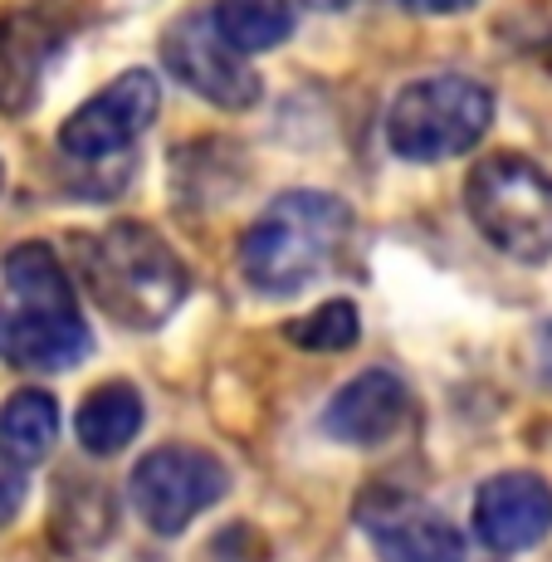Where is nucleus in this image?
<instances>
[{"label": "nucleus", "instance_id": "nucleus-1", "mask_svg": "<svg viewBox=\"0 0 552 562\" xmlns=\"http://www.w3.org/2000/svg\"><path fill=\"white\" fill-rule=\"evenodd\" d=\"M0 358L30 372H59L89 352V323L79 313L64 265L40 240H25L0 265Z\"/></svg>", "mask_w": 552, "mask_h": 562}, {"label": "nucleus", "instance_id": "nucleus-2", "mask_svg": "<svg viewBox=\"0 0 552 562\" xmlns=\"http://www.w3.org/2000/svg\"><path fill=\"white\" fill-rule=\"evenodd\" d=\"M79 259L93 304L127 328H157L187 299V265L143 221H117L93 240H79Z\"/></svg>", "mask_w": 552, "mask_h": 562}, {"label": "nucleus", "instance_id": "nucleus-3", "mask_svg": "<svg viewBox=\"0 0 552 562\" xmlns=\"http://www.w3.org/2000/svg\"><path fill=\"white\" fill-rule=\"evenodd\" d=\"M352 235V211L328 191H289L245 231L240 269L259 294H298L338 259Z\"/></svg>", "mask_w": 552, "mask_h": 562}, {"label": "nucleus", "instance_id": "nucleus-4", "mask_svg": "<svg viewBox=\"0 0 552 562\" xmlns=\"http://www.w3.org/2000/svg\"><path fill=\"white\" fill-rule=\"evenodd\" d=\"M464 205L480 235L518 265H543L552 255V177L533 157L489 153L464 181Z\"/></svg>", "mask_w": 552, "mask_h": 562}, {"label": "nucleus", "instance_id": "nucleus-5", "mask_svg": "<svg viewBox=\"0 0 552 562\" xmlns=\"http://www.w3.org/2000/svg\"><path fill=\"white\" fill-rule=\"evenodd\" d=\"M494 93L464 74H436L416 79L396 93L386 113V143L406 161H446L460 157L489 133Z\"/></svg>", "mask_w": 552, "mask_h": 562}, {"label": "nucleus", "instance_id": "nucleus-6", "mask_svg": "<svg viewBox=\"0 0 552 562\" xmlns=\"http://www.w3.org/2000/svg\"><path fill=\"white\" fill-rule=\"evenodd\" d=\"M225 490H230L225 464L191 446L151 450L147 460H137L133 480H127V499H133L137 518L161 538L181 533L196 514H205L215 499H225Z\"/></svg>", "mask_w": 552, "mask_h": 562}, {"label": "nucleus", "instance_id": "nucleus-7", "mask_svg": "<svg viewBox=\"0 0 552 562\" xmlns=\"http://www.w3.org/2000/svg\"><path fill=\"white\" fill-rule=\"evenodd\" d=\"M161 108V83L151 69H127L123 79H113L108 89H99L79 113L64 117L59 127V147L79 161H99V157H113L123 153L127 143L151 127Z\"/></svg>", "mask_w": 552, "mask_h": 562}, {"label": "nucleus", "instance_id": "nucleus-8", "mask_svg": "<svg viewBox=\"0 0 552 562\" xmlns=\"http://www.w3.org/2000/svg\"><path fill=\"white\" fill-rule=\"evenodd\" d=\"M161 59L191 93H201L205 103L225 108V113H245L259 103V74L240 59V49H230L215 35L211 15L177 20L161 40Z\"/></svg>", "mask_w": 552, "mask_h": 562}, {"label": "nucleus", "instance_id": "nucleus-9", "mask_svg": "<svg viewBox=\"0 0 552 562\" xmlns=\"http://www.w3.org/2000/svg\"><path fill=\"white\" fill-rule=\"evenodd\" d=\"M474 533L499 553H528L552 533V484L543 474L508 470L474 494Z\"/></svg>", "mask_w": 552, "mask_h": 562}, {"label": "nucleus", "instance_id": "nucleus-10", "mask_svg": "<svg viewBox=\"0 0 552 562\" xmlns=\"http://www.w3.org/2000/svg\"><path fill=\"white\" fill-rule=\"evenodd\" d=\"M357 524L367 528L382 562H464L460 533L406 494H362Z\"/></svg>", "mask_w": 552, "mask_h": 562}, {"label": "nucleus", "instance_id": "nucleus-11", "mask_svg": "<svg viewBox=\"0 0 552 562\" xmlns=\"http://www.w3.org/2000/svg\"><path fill=\"white\" fill-rule=\"evenodd\" d=\"M406 411H410L406 382L396 372L372 367V372L352 376L328 402L323 430H328L333 440H342V446H382V440H392L396 430H402Z\"/></svg>", "mask_w": 552, "mask_h": 562}, {"label": "nucleus", "instance_id": "nucleus-12", "mask_svg": "<svg viewBox=\"0 0 552 562\" xmlns=\"http://www.w3.org/2000/svg\"><path fill=\"white\" fill-rule=\"evenodd\" d=\"M54 54V25L45 15L0 20V113H25L40 93L45 64Z\"/></svg>", "mask_w": 552, "mask_h": 562}, {"label": "nucleus", "instance_id": "nucleus-13", "mask_svg": "<svg viewBox=\"0 0 552 562\" xmlns=\"http://www.w3.org/2000/svg\"><path fill=\"white\" fill-rule=\"evenodd\" d=\"M74 430H79V446L89 456H117V450H127L133 436L143 430V396H137V386H127V382L93 386L79 402Z\"/></svg>", "mask_w": 552, "mask_h": 562}, {"label": "nucleus", "instance_id": "nucleus-14", "mask_svg": "<svg viewBox=\"0 0 552 562\" xmlns=\"http://www.w3.org/2000/svg\"><path fill=\"white\" fill-rule=\"evenodd\" d=\"M59 436V406L49 392L25 386L0 406V460H10L15 470H30L54 450Z\"/></svg>", "mask_w": 552, "mask_h": 562}, {"label": "nucleus", "instance_id": "nucleus-15", "mask_svg": "<svg viewBox=\"0 0 552 562\" xmlns=\"http://www.w3.org/2000/svg\"><path fill=\"white\" fill-rule=\"evenodd\" d=\"M211 25L230 49L264 54L294 35V5L289 0H215Z\"/></svg>", "mask_w": 552, "mask_h": 562}, {"label": "nucleus", "instance_id": "nucleus-16", "mask_svg": "<svg viewBox=\"0 0 552 562\" xmlns=\"http://www.w3.org/2000/svg\"><path fill=\"white\" fill-rule=\"evenodd\" d=\"M289 342H298L303 352H342L357 342V333H362V323H357V308L348 299H328V304H318L313 313H303V318L289 323Z\"/></svg>", "mask_w": 552, "mask_h": 562}, {"label": "nucleus", "instance_id": "nucleus-17", "mask_svg": "<svg viewBox=\"0 0 552 562\" xmlns=\"http://www.w3.org/2000/svg\"><path fill=\"white\" fill-rule=\"evenodd\" d=\"M20 499H25V480H20V470L10 460H0V528L20 514Z\"/></svg>", "mask_w": 552, "mask_h": 562}, {"label": "nucleus", "instance_id": "nucleus-18", "mask_svg": "<svg viewBox=\"0 0 552 562\" xmlns=\"http://www.w3.org/2000/svg\"><path fill=\"white\" fill-rule=\"evenodd\" d=\"M406 5H416V10H430V15H450V10L470 5V0H406Z\"/></svg>", "mask_w": 552, "mask_h": 562}, {"label": "nucleus", "instance_id": "nucleus-19", "mask_svg": "<svg viewBox=\"0 0 552 562\" xmlns=\"http://www.w3.org/2000/svg\"><path fill=\"white\" fill-rule=\"evenodd\" d=\"M543 372H548V382H552V328L543 333Z\"/></svg>", "mask_w": 552, "mask_h": 562}, {"label": "nucleus", "instance_id": "nucleus-20", "mask_svg": "<svg viewBox=\"0 0 552 562\" xmlns=\"http://www.w3.org/2000/svg\"><path fill=\"white\" fill-rule=\"evenodd\" d=\"M308 5H318V10H342L348 0H308Z\"/></svg>", "mask_w": 552, "mask_h": 562}, {"label": "nucleus", "instance_id": "nucleus-21", "mask_svg": "<svg viewBox=\"0 0 552 562\" xmlns=\"http://www.w3.org/2000/svg\"><path fill=\"white\" fill-rule=\"evenodd\" d=\"M0 181H5V167H0Z\"/></svg>", "mask_w": 552, "mask_h": 562}]
</instances>
